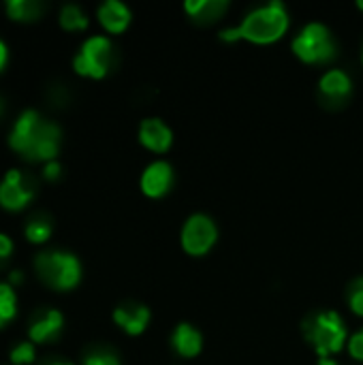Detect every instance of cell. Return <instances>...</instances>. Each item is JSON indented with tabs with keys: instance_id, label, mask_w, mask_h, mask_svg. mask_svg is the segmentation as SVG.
Listing matches in <instances>:
<instances>
[{
	"instance_id": "cb8c5ba5",
	"label": "cell",
	"mask_w": 363,
	"mask_h": 365,
	"mask_svg": "<svg viewBox=\"0 0 363 365\" xmlns=\"http://www.w3.org/2000/svg\"><path fill=\"white\" fill-rule=\"evenodd\" d=\"M349 353H351L355 359L363 361V329L362 331H357V334L351 338V342H349Z\"/></svg>"
},
{
	"instance_id": "ac0fdd59",
	"label": "cell",
	"mask_w": 363,
	"mask_h": 365,
	"mask_svg": "<svg viewBox=\"0 0 363 365\" xmlns=\"http://www.w3.org/2000/svg\"><path fill=\"white\" fill-rule=\"evenodd\" d=\"M60 26L64 30H83L88 28V17L83 15V11L75 4H66L62 11H60Z\"/></svg>"
},
{
	"instance_id": "4316f807",
	"label": "cell",
	"mask_w": 363,
	"mask_h": 365,
	"mask_svg": "<svg viewBox=\"0 0 363 365\" xmlns=\"http://www.w3.org/2000/svg\"><path fill=\"white\" fill-rule=\"evenodd\" d=\"M4 64H6V47H4V43L0 41V71L4 68Z\"/></svg>"
},
{
	"instance_id": "277c9868",
	"label": "cell",
	"mask_w": 363,
	"mask_h": 365,
	"mask_svg": "<svg viewBox=\"0 0 363 365\" xmlns=\"http://www.w3.org/2000/svg\"><path fill=\"white\" fill-rule=\"evenodd\" d=\"M293 51L300 60L308 64H321L329 62L336 56V43L332 38V32L323 24H310L295 36Z\"/></svg>"
},
{
	"instance_id": "484cf974",
	"label": "cell",
	"mask_w": 363,
	"mask_h": 365,
	"mask_svg": "<svg viewBox=\"0 0 363 365\" xmlns=\"http://www.w3.org/2000/svg\"><path fill=\"white\" fill-rule=\"evenodd\" d=\"M11 252H13V242L6 235L0 233V261H4Z\"/></svg>"
},
{
	"instance_id": "d4e9b609",
	"label": "cell",
	"mask_w": 363,
	"mask_h": 365,
	"mask_svg": "<svg viewBox=\"0 0 363 365\" xmlns=\"http://www.w3.org/2000/svg\"><path fill=\"white\" fill-rule=\"evenodd\" d=\"M60 171H62V167H60L56 160H51V163H47V165H45V169H43V175H45L47 180H56V178L60 175Z\"/></svg>"
},
{
	"instance_id": "ba28073f",
	"label": "cell",
	"mask_w": 363,
	"mask_h": 365,
	"mask_svg": "<svg viewBox=\"0 0 363 365\" xmlns=\"http://www.w3.org/2000/svg\"><path fill=\"white\" fill-rule=\"evenodd\" d=\"M41 124H43V120H41V115H39L36 111H24V113L19 115V120L15 122L13 133H11V137H9V143H11V148H13L17 154H21L24 158L30 154L32 143H34V139H36V135H39Z\"/></svg>"
},
{
	"instance_id": "30bf717a",
	"label": "cell",
	"mask_w": 363,
	"mask_h": 365,
	"mask_svg": "<svg viewBox=\"0 0 363 365\" xmlns=\"http://www.w3.org/2000/svg\"><path fill=\"white\" fill-rule=\"evenodd\" d=\"M139 141L152 152H167L173 143V135L160 120L150 118V120H143L139 128Z\"/></svg>"
},
{
	"instance_id": "9a60e30c",
	"label": "cell",
	"mask_w": 363,
	"mask_h": 365,
	"mask_svg": "<svg viewBox=\"0 0 363 365\" xmlns=\"http://www.w3.org/2000/svg\"><path fill=\"white\" fill-rule=\"evenodd\" d=\"M321 92L334 101H340L344 96H349L351 92V79L344 71H327L323 77H321Z\"/></svg>"
},
{
	"instance_id": "f546056e",
	"label": "cell",
	"mask_w": 363,
	"mask_h": 365,
	"mask_svg": "<svg viewBox=\"0 0 363 365\" xmlns=\"http://www.w3.org/2000/svg\"><path fill=\"white\" fill-rule=\"evenodd\" d=\"M49 365H71V364H49Z\"/></svg>"
},
{
	"instance_id": "ffe728a7",
	"label": "cell",
	"mask_w": 363,
	"mask_h": 365,
	"mask_svg": "<svg viewBox=\"0 0 363 365\" xmlns=\"http://www.w3.org/2000/svg\"><path fill=\"white\" fill-rule=\"evenodd\" d=\"M51 235V225L45 220V218H34L32 222H28L26 227V237L32 242V244H43L47 242Z\"/></svg>"
},
{
	"instance_id": "3957f363",
	"label": "cell",
	"mask_w": 363,
	"mask_h": 365,
	"mask_svg": "<svg viewBox=\"0 0 363 365\" xmlns=\"http://www.w3.org/2000/svg\"><path fill=\"white\" fill-rule=\"evenodd\" d=\"M306 338L315 344L321 359L340 353L347 340V327L336 312H321L306 325Z\"/></svg>"
},
{
	"instance_id": "7402d4cb",
	"label": "cell",
	"mask_w": 363,
	"mask_h": 365,
	"mask_svg": "<svg viewBox=\"0 0 363 365\" xmlns=\"http://www.w3.org/2000/svg\"><path fill=\"white\" fill-rule=\"evenodd\" d=\"M349 304L355 314L363 317V278L349 289Z\"/></svg>"
},
{
	"instance_id": "e0dca14e",
	"label": "cell",
	"mask_w": 363,
	"mask_h": 365,
	"mask_svg": "<svg viewBox=\"0 0 363 365\" xmlns=\"http://www.w3.org/2000/svg\"><path fill=\"white\" fill-rule=\"evenodd\" d=\"M43 11V4L36 0H9L6 13L15 21H34Z\"/></svg>"
},
{
	"instance_id": "5bb4252c",
	"label": "cell",
	"mask_w": 363,
	"mask_h": 365,
	"mask_svg": "<svg viewBox=\"0 0 363 365\" xmlns=\"http://www.w3.org/2000/svg\"><path fill=\"white\" fill-rule=\"evenodd\" d=\"M171 342H173V349L178 351V355H182V357H195V355L201 353V342L203 340H201V334L195 327L182 323L173 331Z\"/></svg>"
},
{
	"instance_id": "5b68a950",
	"label": "cell",
	"mask_w": 363,
	"mask_h": 365,
	"mask_svg": "<svg viewBox=\"0 0 363 365\" xmlns=\"http://www.w3.org/2000/svg\"><path fill=\"white\" fill-rule=\"evenodd\" d=\"M111 60V43L105 36H92L81 45V51L75 56L73 66L79 75L101 79L105 77Z\"/></svg>"
},
{
	"instance_id": "4dcf8cb0",
	"label": "cell",
	"mask_w": 363,
	"mask_h": 365,
	"mask_svg": "<svg viewBox=\"0 0 363 365\" xmlns=\"http://www.w3.org/2000/svg\"><path fill=\"white\" fill-rule=\"evenodd\" d=\"M0 113H2V101H0Z\"/></svg>"
},
{
	"instance_id": "2e32d148",
	"label": "cell",
	"mask_w": 363,
	"mask_h": 365,
	"mask_svg": "<svg viewBox=\"0 0 363 365\" xmlns=\"http://www.w3.org/2000/svg\"><path fill=\"white\" fill-rule=\"evenodd\" d=\"M184 9L190 17H197L203 21H214L227 9V2H223V0H188L184 4Z\"/></svg>"
},
{
	"instance_id": "44dd1931",
	"label": "cell",
	"mask_w": 363,
	"mask_h": 365,
	"mask_svg": "<svg viewBox=\"0 0 363 365\" xmlns=\"http://www.w3.org/2000/svg\"><path fill=\"white\" fill-rule=\"evenodd\" d=\"M11 361L15 365H28L34 361V346L30 342H21L11 351Z\"/></svg>"
},
{
	"instance_id": "83f0119b",
	"label": "cell",
	"mask_w": 363,
	"mask_h": 365,
	"mask_svg": "<svg viewBox=\"0 0 363 365\" xmlns=\"http://www.w3.org/2000/svg\"><path fill=\"white\" fill-rule=\"evenodd\" d=\"M319 365H338V364H336L334 359H329V357H327V359H319Z\"/></svg>"
},
{
	"instance_id": "8992f818",
	"label": "cell",
	"mask_w": 363,
	"mask_h": 365,
	"mask_svg": "<svg viewBox=\"0 0 363 365\" xmlns=\"http://www.w3.org/2000/svg\"><path fill=\"white\" fill-rule=\"evenodd\" d=\"M216 237H218V231L212 218L203 214H195L186 220L182 229V248L190 257H203L212 250V246L216 244Z\"/></svg>"
},
{
	"instance_id": "9c48e42d",
	"label": "cell",
	"mask_w": 363,
	"mask_h": 365,
	"mask_svg": "<svg viewBox=\"0 0 363 365\" xmlns=\"http://www.w3.org/2000/svg\"><path fill=\"white\" fill-rule=\"evenodd\" d=\"M171 182H173V171H171L169 163L156 160L143 171L141 190H143V195H148L152 199H158L171 188Z\"/></svg>"
},
{
	"instance_id": "7a4b0ae2",
	"label": "cell",
	"mask_w": 363,
	"mask_h": 365,
	"mask_svg": "<svg viewBox=\"0 0 363 365\" xmlns=\"http://www.w3.org/2000/svg\"><path fill=\"white\" fill-rule=\"evenodd\" d=\"M34 267L39 278L56 291H71L79 284L81 278V265L77 257L68 252H41L34 261Z\"/></svg>"
},
{
	"instance_id": "f1b7e54d",
	"label": "cell",
	"mask_w": 363,
	"mask_h": 365,
	"mask_svg": "<svg viewBox=\"0 0 363 365\" xmlns=\"http://www.w3.org/2000/svg\"><path fill=\"white\" fill-rule=\"evenodd\" d=\"M357 6H359V9H363V2H362V0H359V2H357Z\"/></svg>"
},
{
	"instance_id": "4fadbf2b",
	"label": "cell",
	"mask_w": 363,
	"mask_h": 365,
	"mask_svg": "<svg viewBox=\"0 0 363 365\" xmlns=\"http://www.w3.org/2000/svg\"><path fill=\"white\" fill-rule=\"evenodd\" d=\"M113 321L131 336H139L148 323H150V310L145 306H133V308H118L113 312Z\"/></svg>"
},
{
	"instance_id": "8fae6325",
	"label": "cell",
	"mask_w": 363,
	"mask_h": 365,
	"mask_svg": "<svg viewBox=\"0 0 363 365\" xmlns=\"http://www.w3.org/2000/svg\"><path fill=\"white\" fill-rule=\"evenodd\" d=\"M62 325H64L62 314H60L58 310H47V312L39 314V317L32 321V325H30V329H28L30 340H32V342H51V340H56V338L60 336Z\"/></svg>"
},
{
	"instance_id": "6da1fadb",
	"label": "cell",
	"mask_w": 363,
	"mask_h": 365,
	"mask_svg": "<svg viewBox=\"0 0 363 365\" xmlns=\"http://www.w3.org/2000/svg\"><path fill=\"white\" fill-rule=\"evenodd\" d=\"M289 28V17L287 11L282 6V2L274 0L267 6H261L257 11H252L242 26L237 28H229L220 32L223 41H237V38H246L259 45H267L278 41Z\"/></svg>"
},
{
	"instance_id": "d6986e66",
	"label": "cell",
	"mask_w": 363,
	"mask_h": 365,
	"mask_svg": "<svg viewBox=\"0 0 363 365\" xmlns=\"http://www.w3.org/2000/svg\"><path fill=\"white\" fill-rule=\"evenodd\" d=\"M15 293L11 284H0V329L15 317Z\"/></svg>"
},
{
	"instance_id": "52a82bcc",
	"label": "cell",
	"mask_w": 363,
	"mask_h": 365,
	"mask_svg": "<svg viewBox=\"0 0 363 365\" xmlns=\"http://www.w3.org/2000/svg\"><path fill=\"white\" fill-rule=\"evenodd\" d=\"M32 199V188H28L21 171L11 169L0 184V205L11 212H19Z\"/></svg>"
},
{
	"instance_id": "603a6c76",
	"label": "cell",
	"mask_w": 363,
	"mask_h": 365,
	"mask_svg": "<svg viewBox=\"0 0 363 365\" xmlns=\"http://www.w3.org/2000/svg\"><path fill=\"white\" fill-rule=\"evenodd\" d=\"M83 365H120L118 357L113 353H107V351H96V353H90L86 357Z\"/></svg>"
},
{
	"instance_id": "7c38bea8",
	"label": "cell",
	"mask_w": 363,
	"mask_h": 365,
	"mask_svg": "<svg viewBox=\"0 0 363 365\" xmlns=\"http://www.w3.org/2000/svg\"><path fill=\"white\" fill-rule=\"evenodd\" d=\"M98 21L103 24L107 32L120 34L131 24V11L118 0H107L105 4L98 6Z\"/></svg>"
}]
</instances>
